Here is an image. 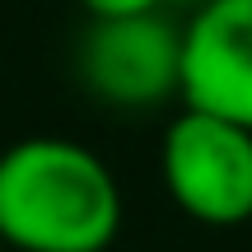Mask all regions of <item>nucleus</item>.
Listing matches in <instances>:
<instances>
[{
  "instance_id": "nucleus-3",
  "label": "nucleus",
  "mask_w": 252,
  "mask_h": 252,
  "mask_svg": "<svg viewBox=\"0 0 252 252\" xmlns=\"http://www.w3.org/2000/svg\"><path fill=\"white\" fill-rule=\"evenodd\" d=\"M80 80L112 108H154L182 84V28L154 9L94 19L80 42Z\"/></svg>"
},
{
  "instance_id": "nucleus-4",
  "label": "nucleus",
  "mask_w": 252,
  "mask_h": 252,
  "mask_svg": "<svg viewBox=\"0 0 252 252\" xmlns=\"http://www.w3.org/2000/svg\"><path fill=\"white\" fill-rule=\"evenodd\" d=\"M182 108L252 131V0H201L182 28Z\"/></svg>"
},
{
  "instance_id": "nucleus-6",
  "label": "nucleus",
  "mask_w": 252,
  "mask_h": 252,
  "mask_svg": "<svg viewBox=\"0 0 252 252\" xmlns=\"http://www.w3.org/2000/svg\"><path fill=\"white\" fill-rule=\"evenodd\" d=\"M0 252H9V248H5V243H0Z\"/></svg>"
},
{
  "instance_id": "nucleus-5",
  "label": "nucleus",
  "mask_w": 252,
  "mask_h": 252,
  "mask_svg": "<svg viewBox=\"0 0 252 252\" xmlns=\"http://www.w3.org/2000/svg\"><path fill=\"white\" fill-rule=\"evenodd\" d=\"M89 9V19H131V14H154L163 9V0H80Z\"/></svg>"
},
{
  "instance_id": "nucleus-2",
  "label": "nucleus",
  "mask_w": 252,
  "mask_h": 252,
  "mask_svg": "<svg viewBox=\"0 0 252 252\" xmlns=\"http://www.w3.org/2000/svg\"><path fill=\"white\" fill-rule=\"evenodd\" d=\"M163 187L196 224L229 229L252 220V131L215 112L182 108L159 150Z\"/></svg>"
},
{
  "instance_id": "nucleus-1",
  "label": "nucleus",
  "mask_w": 252,
  "mask_h": 252,
  "mask_svg": "<svg viewBox=\"0 0 252 252\" xmlns=\"http://www.w3.org/2000/svg\"><path fill=\"white\" fill-rule=\"evenodd\" d=\"M122 187L80 140L28 135L0 154V243L9 252H108Z\"/></svg>"
}]
</instances>
